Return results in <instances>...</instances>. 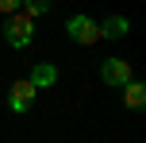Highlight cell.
Listing matches in <instances>:
<instances>
[{
  "label": "cell",
  "instance_id": "obj_1",
  "mask_svg": "<svg viewBox=\"0 0 146 143\" xmlns=\"http://www.w3.org/2000/svg\"><path fill=\"white\" fill-rule=\"evenodd\" d=\"M4 39L15 46V50H23V46L35 39V19L23 15V12H12V15L4 19Z\"/></svg>",
  "mask_w": 146,
  "mask_h": 143
},
{
  "label": "cell",
  "instance_id": "obj_2",
  "mask_svg": "<svg viewBox=\"0 0 146 143\" xmlns=\"http://www.w3.org/2000/svg\"><path fill=\"white\" fill-rule=\"evenodd\" d=\"M66 31H69L73 43H81V46H92L96 39H100V27H96L88 15H73V19L66 23Z\"/></svg>",
  "mask_w": 146,
  "mask_h": 143
},
{
  "label": "cell",
  "instance_id": "obj_3",
  "mask_svg": "<svg viewBox=\"0 0 146 143\" xmlns=\"http://www.w3.org/2000/svg\"><path fill=\"white\" fill-rule=\"evenodd\" d=\"M35 85L27 81V77H19V81H12V89H8V105H12V112H27L31 105H35Z\"/></svg>",
  "mask_w": 146,
  "mask_h": 143
},
{
  "label": "cell",
  "instance_id": "obj_4",
  "mask_svg": "<svg viewBox=\"0 0 146 143\" xmlns=\"http://www.w3.org/2000/svg\"><path fill=\"white\" fill-rule=\"evenodd\" d=\"M100 77H104L108 85H115V89H123V85L131 81V66H127L123 58H108V62L100 66Z\"/></svg>",
  "mask_w": 146,
  "mask_h": 143
},
{
  "label": "cell",
  "instance_id": "obj_5",
  "mask_svg": "<svg viewBox=\"0 0 146 143\" xmlns=\"http://www.w3.org/2000/svg\"><path fill=\"white\" fill-rule=\"evenodd\" d=\"M123 105L131 108V112H142V108H146V85H142V81L131 77V81L123 85Z\"/></svg>",
  "mask_w": 146,
  "mask_h": 143
},
{
  "label": "cell",
  "instance_id": "obj_6",
  "mask_svg": "<svg viewBox=\"0 0 146 143\" xmlns=\"http://www.w3.org/2000/svg\"><path fill=\"white\" fill-rule=\"evenodd\" d=\"M100 27V39H123L127 31H131V19H123V15H108L104 23H96Z\"/></svg>",
  "mask_w": 146,
  "mask_h": 143
},
{
  "label": "cell",
  "instance_id": "obj_7",
  "mask_svg": "<svg viewBox=\"0 0 146 143\" xmlns=\"http://www.w3.org/2000/svg\"><path fill=\"white\" fill-rule=\"evenodd\" d=\"M35 89H46V85H54L58 81V66H50V62H38L35 70H31V77H27Z\"/></svg>",
  "mask_w": 146,
  "mask_h": 143
},
{
  "label": "cell",
  "instance_id": "obj_8",
  "mask_svg": "<svg viewBox=\"0 0 146 143\" xmlns=\"http://www.w3.org/2000/svg\"><path fill=\"white\" fill-rule=\"evenodd\" d=\"M46 8H50V0H23V15H31V19H35V15H42Z\"/></svg>",
  "mask_w": 146,
  "mask_h": 143
},
{
  "label": "cell",
  "instance_id": "obj_9",
  "mask_svg": "<svg viewBox=\"0 0 146 143\" xmlns=\"http://www.w3.org/2000/svg\"><path fill=\"white\" fill-rule=\"evenodd\" d=\"M19 8H23V0H0V12H8V15L19 12Z\"/></svg>",
  "mask_w": 146,
  "mask_h": 143
}]
</instances>
